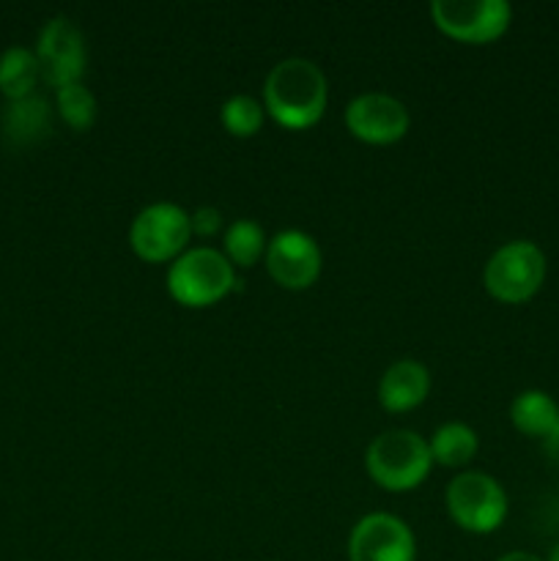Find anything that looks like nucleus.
Segmentation results:
<instances>
[{
    "label": "nucleus",
    "mask_w": 559,
    "mask_h": 561,
    "mask_svg": "<svg viewBox=\"0 0 559 561\" xmlns=\"http://www.w3.org/2000/svg\"><path fill=\"white\" fill-rule=\"evenodd\" d=\"M329 102L327 75L307 58H285L269 71L263 110L285 129L318 124Z\"/></svg>",
    "instance_id": "obj_1"
},
{
    "label": "nucleus",
    "mask_w": 559,
    "mask_h": 561,
    "mask_svg": "<svg viewBox=\"0 0 559 561\" xmlns=\"http://www.w3.org/2000/svg\"><path fill=\"white\" fill-rule=\"evenodd\" d=\"M433 458L425 438L414 431H387L370 442L365 469L378 488L392 493L411 491L431 471Z\"/></svg>",
    "instance_id": "obj_2"
},
{
    "label": "nucleus",
    "mask_w": 559,
    "mask_h": 561,
    "mask_svg": "<svg viewBox=\"0 0 559 561\" xmlns=\"http://www.w3.org/2000/svg\"><path fill=\"white\" fill-rule=\"evenodd\" d=\"M236 272L225 252L192 247L181 252L168 272V290L184 307H212L233 290Z\"/></svg>",
    "instance_id": "obj_3"
},
{
    "label": "nucleus",
    "mask_w": 559,
    "mask_h": 561,
    "mask_svg": "<svg viewBox=\"0 0 559 561\" xmlns=\"http://www.w3.org/2000/svg\"><path fill=\"white\" fill-rule=\"evenodd\" d=\"M486 288L504 305H521L540 290L546 279V255L535 241H507L486 263Z\"/></svg>",
    "instance_id": "obj_4"
},
{
    "label": "nucleus",
    "mask_w": 559,
    "mask_h": 561,
    "mask_svg": "<svg viewBox=\"0 0 559 561\" xmlns=\"http://www.w3.org/2000/svg\"><path fill=\"white\" fill-rule=\"evenodd\" d=\"M447 513L471 535H491L507 518V493L486 471H464L447 485Z\"/></svg>",
    "instance_id": "obj_5"
},
{
    "label": "nucleus",
    "mask_w": 559,
    "mask_h": 561,
    "mask_svg": "<svg viewBox=\"0 0 559 561\" xmlns=\"http://www.w3.org/2000/svg\"><path fill=\"white\" fill-rule=\"evenodd\" d=\"M192 236L190 214L168 201L142 208L129 228V244L137 257L148 263L175 261Z\"/></svg>",
    "instance_id": "obj_6"
},
{
    "label": "nucleus",
    "mask_w": 559,
    "mask_h": 561,
    "mask_svg": "<svg viewBox=\"0 0 559 561\" xmlns=\"http://www.w3.org/2000/svg\"><path fill=\"white\" fill-rule=\"evenodd\" d=\"M431 16L442 33L464 44H488L513 20L507 0H433Z\"/></svg>",
    "instance_id": "obj_7"
},
{
    "label": "nucleus",
    "mask_w": 559,
    "mask_h": 561,
    "mask_svg": "<svg viewBox=\"0 0 559 561\" xmlns=\"http://www.w3.org/2000/svg\"><path fill=\"white\" fill-rule=\"evenodd\" d=\"M36 58L44 82H49L55 91L71 85V82H80L88 60L82 31L69 16H53L44 22L42 33H38Z\"/></svg>",
    "instance_id": "obj_8"
},
{
    "label": "nucleus",
    "mask_w": 559,
    "mask_h": 561,
    "mask_svg": "<svg viewBox=\"0 0 559 561\" xmlns=\"http://www.w3.org/2000/svg\"><path fill=\"white\" fill-rule=\"evenodd\" d=\"M351 561H417L414 531L398 515L370 513L356 520L349 537Z\"/></svg>",
    "instance_id": "obj_9"
},
{
    "label": "nucleus",
    "mask_w": 559,
    "mask_h": 561,
    "mask_svg": "<svg viewBox=\"0 0 559 561\" xmlns=\"http://www.w3.org/2000/svg\"><path fill=\"white\" fill-rule=\"evenodd\" d=\"M409 124L411 118L406 104L381 91L360 93L345 107V126H349V131L356 140L370 142V146L398 142L409 131Z\"/></svg>",
    "instance_id": "obj_10"
},
{
    "label": "nucleus",
    "mask_w": 559,
    "mask_h": 561,
    "mask_svg": "<svg viewBox=\"0 0 559 561\" xmlns=\"http://www.w3.org/2000/svg\"><path fill=\"white\" fill-rule=\"evenodd\" d=\"M266 268L277 285L288 290H305L318 279L323 255L318 241L305 230H283L266 247Z\"/></svg>",
    "instance_id": "obj_11"
},
{
    "label": "nucleus",
    "mask_w": 559,
    "mask_h": 561,
    "mask_svg": "<svg viewBox=\"0 0 559 561\" xmlns=\"http://www.w3.org/2000/svg\"><path fill=\"white\" fill-rule=\"evenodd\" d=\"M427 392H431V373L417 359L395 362L378 381V400L392 414L417 409L427 398Z\"/></svg>",
    "instance_id": "obj_12"
},
{
    "label": "nucleus",
    "mask_w": 559,
    "mask_h": 561,
    "mask_svg": "<svg viewBox=\"0 0 559 561\" xmlns=\"http://www.w3.org/2000/svg\"><path fill=\"white\" fill-rule=\"evenodd\" d=\"M0 124H3V137L9 146H36L53 131V107L44 96L31 93V96L5 104Z\"/></svg>",
    "instance_id": "obj_13"
},
{
    "label": "nucleus",
    "mask_w": 559,
    "mask_h": 561,
    "mask_svg": "<svg viewBox=\"0 0 559 561\" xmlns=\"http://www.w3.org/2000/svg\"><path fill=\"white\" fill-rule=\"evenodd\" d=\"M557 420L559 405L543 389H526V392L515 394L513 405H510V422L524 436L546 438L551 433V427L557 425Z\"/></svg>",
    "instance_id": "obj_14"
},
{
    "label": "nucleus",
    "mask_w": 559,
    "mask_h": 561,
    "mask_svg": "<svg viewBox=\"0 0 559 561\" xmlns=\"http://www.w3.org/2000/svg\"><path fill=\"white\" fill-rule=\"evenodd\" d=\"M38 77H42V69H38L36 49L16 47L14 44V47L0 55V93L9 102L31 96L36 91Z\"/></svg>",
    "instance_id": "obj_15"
},
{
    "label": "nucleus",
    "mask_w": 559,
    "mask_h": 561,
    "mask_svg": "<svg viewBox=\"0 0 559 561\" xmlns=\"http://www.w3.org/2000/svg\"><path fill=\"white\" fill-rule=\"evenodd\" d=\"M427 447H431L433 463L458 469V466H466L475 458L480 442H477V433L469 425H464V422H447V425H442L433 433Z\"/></svg>",
    "instance_id": "obj_16"
},
{
    "label": "nucleus",
    "mask_w": 559,
    "mask_h": 561,
    "mask_svg": "<svg viewBox=\"0 0 559 561\" xmlns=\"http://www.w3.org/2000/svg\"><path fill=\"white\" fill-rule=\"evenodd\" d=\"M225 257L230 261V266L250 268L266 255V233L258 222L252 219H236L228 230H225Z\"/></svg>",
    "instance_id": "obj_17"
},
{
    "label": "nucleus",
    "mask_w": 559,
    "mask_h": 561,
    "mask_svg": "<svg viewBox=\"0 0 559 561\" xmlns=\"http://www.w3.org/2000/svg\"><path fill=\"white\" fill-rule=\"evenodd\" d=\"M55 104H58L60 118L75 131H88L96 124V96L82 82H71V85L58 88Z\"/></svg>",
    "instance_id": "obj_18"
},
{
    "label": "nucleus",
    "mask_w": 559,
    "mask_h": 561,
    "mask_svg": "<svg viewBox=\"0 0 559 561\" xmlns=\"http://www.w3.org/2000/svg\"><path fill=\"white\" fill-rule=\"evenodd\" d=\"M223 126L233 137H252L263 126V104L250 93H236L223 104Z\"/></svg>",
    "instance_id": "obj_19"
},
{
    "label": "nucleus",
    "mask_w": 559,
    "mask_h": 561,
    "mask_svg": "<svg viewBox=\"0 0 559 561\" xmlns=\"http://www.w3.org/2000/svg\"><path fill=\"white\" fill-rule=\"evenodd\" d=\"M190 222H192V233L206 239V236H214L219 228H223V214H219V208L214 206H201L190 214Z\"/></svg>",
    "instance_id": "obj_20"
},
{
    "label": "nucleus",
    "mask_w": 559,
    "mask_h": 561,
    "mask_svg": "<svg viewBox=\"0 0 559 561\" xmlns=\"http://www.w3.org/2000/svg\"><path fill=\"white\" fill-rule=\"evenodd\" d=\"M543 449H546L548 460H551L554 466H559V420H557V425L551 427V433L543 438Z\"/></svg>",
    "instance_id": "obj_21"
},
{
    "label": "nucleus",
    "mask_w": 559,
    "mask_h": 561,
    "mask_svg": "<svg viewBox=\"0 0 559 561\" xmlns=\"http://www.w3.org/2000/svg\"><path fill=\"white\" fill-rule=\"evenodd\" d=\"M497 561H543V559L535 557V553H529V551H510V553H504V557H499Z\"/></svg>",
    "instance_id": "obj_22"
},
{
    "label": "nucleus",
    "mask_w": 559,
    "mask_h": 561,
    "mask_svg": "<svg viewBox=\"0 0 559 561\" xmlns=\"http://www.w3.org/2000/svg\"><path fill=\"white\" fill-rule=\"evenodd\" d=\"M548 561H559V546L554 548V551H551V557H548Z\"/></svg>",
    "instance_id": "obj_23"
}]
</instances>
